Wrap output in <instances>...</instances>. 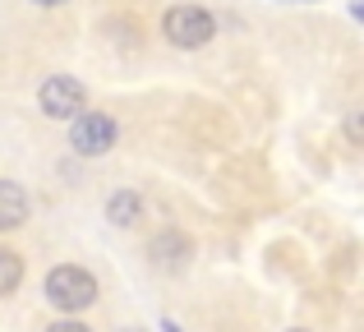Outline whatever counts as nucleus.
<instances>
[{
  "instance_id": "obj_1",
  "label": "nucleus",
  "mask_w": 364,
  "mask_h": 332,
  "mask_svg": "<svg viewBox=\"0 0 364 332\" xmlns=\"http://www.w3.org/2000/svg\"><path fill=\"white\" fill-rule=\"evenodd\" d=\"M46 300H51L60 314H79V309H88L92 300H97V277H92L88 268H79V263H60V268H51V277H46Z\"/></svg>"
},
{
  "instance_id": "obj_3",
  "label": "nucleus",
  "mask_w": 364,
  "mask_h": 332,
  "mask_svg": "<svg viewBox=\"0 0 364 332\" xmlns=\"http://www.w3.org/2000/svg\"><path fill=\"white\" fill-rule=\"evenodd\" d=\"M37 102H42V111L51 120H79L83 116V83L70 79V74H51V79L42 83V92H37Z\"/></svg>"
},
{
  "instance_id": "obj_7",
  "label": "nucleus",
  "mask_w": 364,
  "mask_h": 332,
  "mask_svg": "<svg viewBox=\"0 0 364 332\" xmlns=\"http://www.w3.org/2000/svg\"><path fill=\"white\" fill-rule=\"evenodd\" d=\"M107 217H111L116 226H134V222L143 217V198L129 194V189H124V194H111V198H107Z\"/></svg>"
},
{
  "instance_id": "obj_5",
  "label": "nucleus",
  "mask_w": 364,
  "mask_h": 332,
  "mask_svg": "<svg viewBox=\"0 0 364 332\" xmlns=\"http://www.w3.org/2000/svg\"><path fill=\"white\" fill-rule=\"evenodd\" d=\"M194 254V245L185 240V235H176V231H161L157 240L148 245V259L157 263V268H166V272H176V268H185V259Z\"/></svg>"
},
{
  "instance_id": "obj_11",
  "label": "nucleus",
  "mask_w": 364,
  "mask_h": 332,
  "mask_svg": "<svg viewBox=\"0 0 364 332\" xmlns=\"http://www.w3.org/2000/svg\"><path fill=\"white\" fill-rule=\"evenodd\" d=\"M37 5H65V0H37Z\"/></svg>"
},
{
  "instance_id": "obj_9",
  "label": "nucleus",
  "mask_w": 364,
  "mask_h": 332,
  "mask_svg": "<svg viewBox=\"0 0 364 332\" xmlns=\"http://www.w3.org/2000/svg\"><path fill=\"white\" fill-rule=\"evenodd\" d=\"M346 134L355 139V144H364V111H350L346 116Z\"/></svg>"
},
{
  "instance_id": "obj_10",
  "label": "nucleus",
  "mask_w": 364,
  "mask_h": 332,
  "mask_svg": "<svg viewBox=\"0 0 364 332\" xmlns=\"http://www.w3.org/2000/svg\"><path fill=\"white\" fill-rule=\"evenodd\" d=\"M46 332H88V328H83V323H74V318H60V323H51Z\"/></svg>"
},
{
  "instance_id": "obj_6",
  "label": "nucleus",
  "mask_w": 364,
  "mask_h": 332,
  "mask_svg": "<svg viewBox=\"0 0 364 332\" xmlns=\"http://www.w3.org/2000/svg\"><path fill=\"white\" fill-rule=\"evenodd\" d=\"M28 222V194L14 180H0V231H14Z\"/></svg>"
},
{
  "instance_id": "obj_4",
  "label": "nucleus",
  "mask_w": 364,
  "mask_h": 332,
  "mask_svg": "<svg viewBox=\"0 0 364 332\" xmlns=\"http://www.w3.org/2000/svg\"><path fill=\"white\" fill-rule=\"evenodd\" d=\"M70 144H74V153H83V157L111 153V148H116V120L102 116V111H83L70 125Z\"/></svg>"
},
{
  "instance_id": "obj_8",
  "label": "nucleus",
  "mask_w": 364,
  "mask_h": 332,
  "mask_svg": "<svg viewBox=\"0 0 364 332\" xmlns=\"http://www.w3.org/2000/svg\"><path fill=\"white\" fill-rule=\"evenodd\" d=\"M23 282V259L14 250H0V296H14Z\"/></svg>"
},
{
  "instance_id": "obj_12",
  "label": "nucleus",
  "mask_w": 364,
  "mask_h": 332,
  "mask_svg": "<svg viewBox=\"0 0 364 332\" xmlns=\"http://www.w3.org/2000/svg\"><path fill=\"white\" fill-rule=\"evenodd\" d=\"M124 332H143V328H124Z\"/></svg>"
},
{
  "instance_id": "obj_2",
  "label": "nucleus",
  "mask_w": 364,
  "mask_h": 332,
  "mask_svg": "<svg viewBox=\"0 0 364 332\" xmlns=\"http://www.w3.org/2000/svg\"><path fill=\"white\" fill-rule=\"evenodd\" d=\"M161 33L176 46H185V51H198V46H208L217 37V18L208 14L203 5H176L161 18Z\"/></svg>"
}]
</instances>
